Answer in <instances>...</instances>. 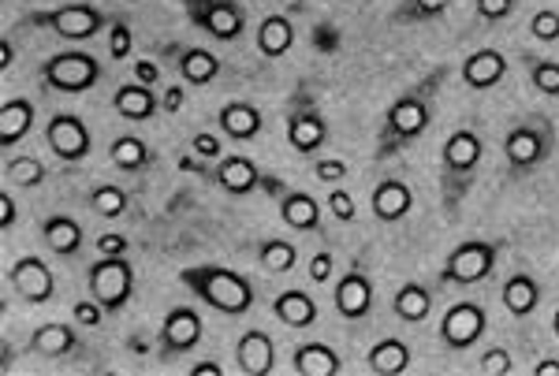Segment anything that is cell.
I'll return each mask as SVG.
<instances>
[{"instance_id": "obj_1", "label": "cell", "mask_w": 559, "mask_h": 376, "mask_svg": "<svg viewBox=\"0 0 559 376\" xmlns=\"http://www.w3.org/2000/svg\"><path fill=\"white\" fill-rule=\"evenodd\" d=\"M448 78H452V68L437 64L388 105L381 131H377V146H373L377 165H381V160H395L400 154H407L414 142L426 138V131L432 128V120H437V101Z\"/></svg>"}, {"instance_id": "obj_2", "label": "cell", "mask_w": 559, "mask_h": 376, "mask_svg": "<svg viewBox=\"0 0 559 376\" xmlns=\"http://www.w3.org/2000/svg\"><path fill=\"white\" fill-rule=\"evenodd\" d=\"M485 160V138L474 128H459L448 134L444 149H440V205L448 217H459L463 202L471 198L477 172Z\"/></svg>"}, {"instance_id": "obj_3", "label": "cell", "mask_w": 559, "mask_h": 376, "mask_svg": "<svg viewBox=\"0 0 559 376\" xmlns=\"http://www.w3.org/2000/svg\"><path fill=\"white\" fill-rule=\"evenodd\" d=\"M556 142H559L556 123L545 112H530L519 123H511L508 134H503V179L508 183H522V179L540 172L552 160Z\"/></svg>"}, {"instance_id": "obj_4", "label": "cell", "mask_w": 559, "mask_h": 376, "mask_svg": "<svg viewBox=\"0 0 559 376\" xmlns=\"http://www.w3.org/2000/svg\"><path fill=\"white\" fill-rule=\"evenodd\" d=\"M179 283H183L198 302H205V306L224 313V317H242V313H250L258 302L254 280L242 272H231V268H224V265H191L179 272Z\"/></svg>"}, {"instance_id": "obj_5", "label": "cell", "mask_w": 559, "mask_h": 376, "mask_svg": "<svg viewBox=\"0 0 559 376\" xmlns=\"http://www.w3.org/2000/svg\"><path fill=\"white\" fill-rule=\"evenodd\" d=\"M503 257L500 239H471V243H459L452 254L444 257L437 272V288H477L496 272Z\"/></svg>"}, {"instance_id": "obj_6", "label": "cell", "mask_w": 559, "mask_h": 376, "mask_svg": "<svg viewBox=\"0 0 559 376\" xmlns=\"http://www.w3.org/2000/svg\"><path fill=\"white\" fill-rule=\"evenodd\" d=\"M20 26H26V31H52L64 41H94L97 34H105L112 26V20L97 4L83 0V4H57L45 8V12H34L20 20Z\"/></svg>"}, {"instance_id": "obj_7", "label": "cell", "mask_w": 559, "mask_h": 376, "mask_svg": "<svg viewBox=\"0 0 559 376\" xmlns=\"http://www.w3.org/2000/svg\"><path fill=\"white\" fill-rule=\"evenodd\" d=\"M287 146L299 157H313L329 146V120L310 83H299V89L287 97Z\"/></svg>"}, {"instance_id": "obj_8", "label": "cell", "mask_w": 559, "mask_h": 376, "mask_svg": "<svg viewBox=\"0 0 559 376\" xmlns=\"http://www.w3.org/2000/svg\"><path fill=\"white\" fill-rule=\"evenodd\" d=\"M38 78L45 89H57V94H86V89H94L105 78V64L94 52L64 49L45 60L38 68Z\"/></svg>"}, {"instance_id": "obj_9", "label": "cell", "mask_w": 559, "mask_h": 376, "mask_svg": "<svg viewBox=\"0 0 559 376\" xmlns=\"http://www.w3.org/2000/svg\"><path fill=\"white\" fill-rule=\"evenodd\" d=\"M90 299L102 302L105 313H120L134 299V265L128 254H102L86 268Z\"/></svg>"}, {"instance_id": "obj_10", "label": "cell", "mask_w": 559, "mask_h": 376, "mask_svg": "<svg viewBox=\"0 0 559 376\" xmlns=\"http://www.w3.org/2000/svg\"><path fill=\"white\" fill-rule=\"evenodd\" d=\"M261 191L273 198L280 220H284L292 231H299V235H324L321 205L313 194L295 191V186H287L284 179L273 175V172H261Z\"/></svg>"}, {"instance_id": "obj_11", "label": "cell", "mask_w": 559, "mask_h": 376, "mask_svg": "<svg viewBox=\"0 0 559 376\" xmlns=\"http://www.w3.org/2000/svg\"><path fill=\"white\" fill-rule=\"evenodd\" d=\"M198 31L213 41H239L247 34V8L239 0H179Z\"/></svg>"}, {"instance_id": "obj_12", "label": "cell", "mask_w": 559, "mask_h": 376, "mask_svg": "<svg viewBox=\"0 0 559 376\" xmlns=\"http://www.w3.org/2000/svg\"><path fill=\"white\" fill-rule=\"evenodd\" d=\"M45 146L52 149V157L64 165H83L94 149V134L83 123V116L75 112H52L45 123Z\"/></svg>"}, {"instance_id": "obj_13", "label": "cell", "mask_w": 559, "mask_h": 376, "mask_svg": "<svg viewBox=\"0 0 559 376\" xmlns=\"http://www.w3.org/2000/svg\"><path fill=\"white\" fill-rule=\"evenodd\" d=\"M373 299H377L373 276H369V268H366V257H358V262L336 280L332 302H336L340 317L350 320V325H358V320H366L369 313H373Z\"/></svg>"}, {"instance_id": "obj_14", "label": "cell", "mask_w": 559, "mask_h": 376, "mask_svg": "<svg viewBox=\"0 0 559 376\" xmlns=\"http://www.w3.org/2000/svg\"><path fill=\"white\" fill-rule=\"evenodd\" d=\"M485 332H489V313H485V306H477V302H455L444 313V320H440V343L455 354L477 347Z\"/></svg>"}, {"instance_id": "obj_15", "label": "cell", "mask_w": 559, "mask_h": 376, "mask_svg": "<svg viewBox=\"0 0 559 376\" xmlns=\"http://www.w3.org/2000/svg\"><path fill=\"white\" fill-rule=\"evenodd\" d=\"M198 343H202V313L194 306H176L157 332V357L173 362V357L191 354Z\"/></svg>"}, {"instance_id": "obj_16", "label": "cell", "mask_w": 559, "mask_h": 376, "mask_svg": "<svg viewBox=\"0 0 559 376\" xmlns=\"http://www.w3.org/2000/svg\"><path fill=\"white\" fill-rule=\"evenodd\" d=\"M8 283H12L15 299H23L26 306H45L57 294V276H52V268L38 254H23L20 262L8 268Z\"/></svg>"}, {"instance_id": "obj_17", "label": "cell", "mask_w": 559, "mask_h": 376, "mask_svg": "<svg viewBox=\"0 0 559 376\" xmlns=\"http://www.w3.org/2000/svg\"><path fill=\"white\" fill-rule=\"evenodd\" d=\"M202 175L210 179V183L221 186L224 194H231V198H247V194H254L261 186V168L250 157H242V154L221 157L210 172H202Z\"/></svg>"}, {"instance_id": "obj_18", "label": "cell", "mask_w": 559, "mask_h": 376, "mask_svg": "<svg viewBox=\"0 0 559 376\" xmlns=\"http://www.w3.org/2000/svg\"><path fill=\"white\" fill-rule=\"evenodd\" d=\"M168 52H173V64L187 86H213L224 71L221 57L202 49V45H173Z\"/></svg>"}, {"instance_id": "obj_19", "label": "cell", "mask_w": 559, "mask_h": 376, "mask_svg": "<svg viewBox=\"0 0 559 376\" xmlns=\"http://www.w3.org/2000/svg\"><path fill=\"white\" fill-rule=\"evenodd\" d=\"M236 362H239L242 376H269L276 369V343L269 339V332L250 328V332H242L236 343Z\"/></svg>"}, {"instance_id": "obj_20", "label": "cell", "mask_w": 559, "mask_h": 376, "mask_svg": "<svg viewBox=\"0 0 559 376\" xmlns=\"http://www.w3.org/2000/svg\"><path fill=\"white\" fill-rule=\"evenodd\" d=\"M369 209H373L377 223H400L414 209V191L403 179H381L369 194Z\"/></svg>"}, {"instance_id": "obj_21", "label": "cell", "mask_w": 559, "mask_h": 376, "mask_svg": "<svg viewBox=\"0 0 559 376\" xmlns=\"http://www.w3.org/2000/svg\"><path fill=\"white\" fill-rule=\"evenodd\" d=\"M112 112L120 116V120H131V123H146L153 116L160 112V94H153V86L146 83H123L116 86L112 94Z\"/></svg>"}, {"instance_id": "obj_22", "label": "cell", "mask_w": 559, "mask_h": 376, "mask_svg": "<svg viewBox=\"0 0 559 376\" xmlns=\"http://www.w3.org/2000/svg\"><path fill=\"white\" fill-rule=\"evenodd\" d=\"M216 123H221V134L231 142H254L261 131H265V116L254 101H228L221 112H216Z\"/></svg>"}, {"instance_id": "obj_23", "label": "cell", "mask_w": 559, "mask_h": 376, "mask_svg": "<svg viewBox=\"0 0 559 376\" xmlns=\"http://www.w3.org/2000/svg\"><path fill=\"white\" fill-rule=\"evenodd\" d=\"M437 280L426 283V280H411V283H403L400 291H395V299H392V310H395V317L403 320V325H421V320H429V313L432 306H437Z\"/></svg>"}, {"instance_id": "obj_24", "label": "cell", "mask_w": 559, "mask_h": 376, "mask_svg": "<svg viewBox=\"0 0 559 376\" xmlns=\"http://www.w3.org/2000/svg\"><path fill=\"white\" fill-rule=\"evenodd\" d=\"M503 78H508V57L500 49H477L463 60V83L477 94L500 86Z\"/></svg>"}, {"instance_id": "obj_25", "label": "cell", "mask_w": 559, "mask_h": 376, "mask_svg": "<svg viewBox=\"0 0 559 376\" xmlns=\"http://www.w3.org/2000/svg\"><path fill=\"white\" fill-rule=\"evenodd\" d=\"M540 299H545V288H540V280H534L530 272H511L508 280H503L500 302H503V310H508L515 320L534 317L537 306H540Z\"/></svg>"}, {"instance_id": "obj_26", "label": "cell", "mask_w": 559, "mask_h": 376, "mask_svg": "<svg viewBox=\"0 0 559 376\" xmlns=\"http://www.w3.org/2000/svg\"><path fill=\"white\" fill-rule=\"evenodd\" d=\"M26 351L38 354V357H75V354H83V336H79L71 325L52 320V325H41L38 332L31 336Z\"/></svg>"}, {"instance_id": "obj_27", "label": "cell", "mask_w": 559, "mask_h": 376, "mask_svg": "<svg viewBox=\"0 0 559 376\" xmlns=\"http://www.w3.org/2000/svg\"><path fill=\"white\" fill-rule=\"evenodd\" d=\"M254 45H258V52H261L265 60L287 57V52L295 49V23H292V15H284V12L265 15V20L258 23Z\"/></svg>"}, {"instance_id": "obj_28", "label": "cell", "mask_w": 559, "mask_h": 376, "mask_svg": "<svg viewBox=\"0 0 559 376\" xmlns=\"http://www.w3.org/2000/svg\"><path fill=\"white\" fill-rule=\"evenodd\" d=\"M34 120H38L34 101H26V97H8V101L0 105V149L20 146L26 134L34 131Z\"/></svg>"}, {"instance_id": "obj_29", "label": "cell", "mask_w": 559, "mask_h": 376, "mask_svg": "<svg viewBox=\"0 0 559 376\" xmlns=\"http://www.w3.org/2000/svg\"><path fill=\"white\" fill-rule=\"evenodd\" d=\"M83 235H86L83 223L71 217V213H52L49 220H41V239L57 257H75L83 250Z\"/></svg>"}, {"instance_id": "obj_30", "label": "cell", "mask_w": 559, "mask_h": 376, "mask_svg": "<svg viewBox=\"0 0 559 376\" xmlns=\"http://www.w3.org/2000/svg\"><path fill=\"white\" fill-rule=\"evenodd\" d=\"M292 369L299 376H340L344 373V357L332 351L329 343H299L292 354Z\"/></svg>"}, {"instance_id": "obj_31", "label": "cell", "mask_w": 559, "mask_h": 376, "mask_svg": "<svg viewBox=\"0 0 559 376\" xmlns=\"http://www.w3.org/2000/svg\"><path fill=\"white\" fill-rule=\"evenodd\" d=\"M273 313L280 325L287 328H313L318 325V302H313L310 291L292 288V291H280L273 302Z\"/></svg>"}, {"instance_id": "obj_32", "label": "cell", "mask_w": 559, "mask_h": 376, "mask_svg": "<svg viewBox=\"0 0 559 376\" xmlns=\"http://www.w3.org/2000/svg\"><path fill=\"white\" fill-rule=\"evenodd\" d=\"M369 373L373 376H403L411 369V362H414V354H411V343L407 339H400V336H388L381 339V343L369 351Z\"/></svg>"}, {"instance_id": "obj_33", "label": "cell", "mask_w": 559, "mask_h": 376, "mask_svg": "<svg viewBox=\"0 0 559 376\" xmlns=\"http://www.w3.org/2000/svg\"><path fill=\"white\" fill-rule=\"evenodd\" d=\"M108 160H112L123 175H139V172H146V168H153V149L139 134H120V138H112V146H108Z\"/></svg>"}, {"instance_id": "obj_34", "label": "cell", "mask_w": 559, "mask_h": 376, "mask_svg": "<svg viewBox=\"0 0 559 376\" xmlns=\"http://www.w3.org/2000/svg\"><path fill=\"white\" fill-rule=\"evenodd\" d=\"M86 205H90V213H97L102 220H120V217H128L131 194L123 191L120 183H94L86 194Z\"/></svg>"}, {"instance_id": "obj_35", "label": "cell", "mask_w": 559, "mask_h": 376, "mask_svg": "<svg viewBox=\"0 0 559 376\" xmlns=\"http://www.w3.org/2000/svg\"><path fill=\"white\" fill-rule=\"evenodd\" d=\"M258 265L265 268L269 276H284L299 265V246L287 243V239H265L258 246Z\"/></svg>"}, {"instance_id": "obj_36", "label": "cell", "mask_w": 559, "mask_h": 376, "mask_svg": "<svg viewBox=\"0 0 559 376\" xmlns=\"http://www.w3.org/2000/svg\"><path fill=\"white\" fill-rule=\"evenodd\" d=\"M455 0H403V4L392 12V23L395 26H426L432 20H440Z\"/></svg>"}, {"instance_id": "obj_37", "label": "cell", "mask_w": 559, "mask_h": 376, "mask_svg": "<svg viewBox=\"0 0 559 376\" xmlns=\"http://www.w3.org/2000/svg\"><path fill=\"white\" fill-rule=\"evenodd\" d=\"M45 165L38 157H31V154H20V157H8V165H4V183H12V186H26V191H34V186H41L45 183Z\"/></svg>"}, {"instance_id": "obj_38", "label": "cell", "mask_w": 559, "mask_h": 376, "mask_svg": "<svg viewBox=\"0 0 559 376\" xmlns=\"http://www.w3.org/2000/svg\"><path fill=\"white\" fill-rule=\"evenodd\" d=\"M526 75H530V86L545 97H556L559 101V60L552 57H530L526 52Z\"/></svg>"}, {"instance_id": "obj_39", "label": "cell", "mask_w": 559, "mask_h": 376, "mask_svg": "<svg viewBox=\"0 0 559 376\" xmlns=\"http://www.w3.org/2000/svg\"><path fill=\"white\" fill-rule=\"evenodd\" d=\"M134 49V34H131V23L123 15H116L112 26H108V57L112 60H128Z\"/></svg>"}, {"instance_id": "obj_40", "label": "cell", "mask_w": 559, "mask_h": 376, "mask_svg": "<svg viewBox=\"0 0 559 376\" xmlns=\"http://www.w3.org/2000/svg\"><path fill=\"white\" fill-rule=\"evenodd\" d=\"M519 8V0H474V15L481 26H496L503 20H511Z\"/></svg>"}, {"instance_id": "obj_41", "label": "cell", "mask_w": 559, "mask_h": 376, "mask_svg": "<svg viewBox=\"0 0 559 376\" xmlns=\"http://www.w3.org/2000/svg\"><path fill=\"white\" fill-rule=\"evenodd\" d=\"M530 34L545 45L559 41V12L556 8H540V12H534V20H530Z\"/></svg>"}, {"instance_id": "obj_42", "label": "cell", "mask_w": 559, "mask_h": 376, "mask_svg": "<svg viewBox=\"0 0 559 376\" xmlns=\"http://www.w3.org/2000/svg\"><path fill=\"white\" fill-rule=\"evenodd\" d=\"M324 209H329L340 223H355V217H358V213H355V198H350L344 186H332L329 198H324Z\"/></svg>"}, {"instance_id": "obj_43", "label": "cell", "mask_w": 559, "mask_h": 376, "mask_svg": "<svg viewBox=\"0 0 559 376\" xmlns=\"http://www.w3.org/2000/svg\"><path fill=\"white\" fill-rule=\"evenodd\" d=\"M515 365H511V354L503 351V347H492V351L481 354V362H477V373L481 376H508Z\"/></svg>"}, {"instance_id": "obj_44", "label": "cell", "mask_w": 559, "mask_h": 376, "mask_svg": "<svg viewBox=\"0 0 559 376\" xmlns=\"http://www.w3.org/2000/svg\"><path fill=\"white\" fill-rule=\"evenodd\" d=\"M313 175H318L321 183L340 186L350 175V165H347V160H340V157H321L318 165H313Z\"/></svg>"}, {"instance_id": "obj_45", "label": "cell", "mask_w": 559, "mask_h": 376, "mask_svg": "<svg viewBox=\"0 0 559 376\" xmlns=\"http://www.w3.org/2000/svg\"><path fill=\"white\" fill-rule=\"evenodd\" d=\"M71 317H75V325H83V328H97L105 320V310H102V302H97V299H90V302H75Z\"/></svg>"}, {"instance_id": "obj_46", "label": "cell", "mask_w": 559, "mask_h": 376, "mask_svg": "<svg viewBox=\"0 0 559 376\" xmlns=\"http://www.w3.org/2000/svg\"><path fill=\"white\" fill-rule=\"evenodd\" d=\"M191 149H194V157H202V160H221V154H224L221 138H216V134H210V131L194 134V138H191Z\"/></svg>"}, {"instance_id": "obj_47", "label": "cell", "mask_w": 559, "mask_h": 376, "mask_svg": "<svg viewBox=\"0 0 559 376\" xmlns=\"http://www.w3.org/2000/svg\"><path fill=\"white\" fill-rule=\"evenodd\" d=\"M332 272H336V257H332V250H321V254L310 262V280L313 283H329Z\"/></svg>"}, {"instance_id": "obj_48", "label": "cell", "mask_w": 559, "mask_h": 376, "mask_svg": "<svg viewBox=\"0 0 559 376\" xmlns=\"http://www.w3.org/2000/svg\"><path fill=\"white\" fill-rule=\"evenodd\" d=\"M97 250H102V254H128L131 243H128V235H112V231H105V235L97 239Z\"/></svg>"}, {"instance_id": "obj_49", "label": "cell", "mask_w": 559, "mask_h": 376, "mask_svg": "<svg viewBox=\"0 0 559 376\" xmlns=\"http://www.w3.org/2000/svg\"><path fill=\"white\" fill-rule=\"evenodd\" d=\"M183 101H187L183 86H168L165 94H160V112H179L183 109Z\"/></svg>"}, {"instance_id": "obj_50", "label": "cell", "mask_w": 559, "mask_h": 376, "mask_svg": "<svg viewBox=\"0 0 559 376\" xmlns=\"http://www.w3.org/2000/svg\"><path fill=\"white\" fill-rule=\"evenodd\" d=\"M134 78H139V83H146V86H157L160 83V68L153 64V60H139V64H134Z\"/></svg>"}, {"instance_id": "obj_51", "label": "cell", "mask_w": 559, "mask_h": 376, "mask_svg": "<svg viewBox=\"0 0 559 376\" xmlns=\"http://www.w3.org/2000/svg\"><path fill=\"white\" fill-rule=\"evenodd\" d=\"M15 228V198L12 194H0V231H12Z\"/></svg>"}, {"instance_id": "obj_52", "label": "cell", "mask_w": 559, "mask_h": 376, "mask_svg": "<svg viewBox=\"0 0 559 376\" xmlns=\"http://www.w3.org/2000/svg\"><path fill=\"white\" fill-rule=\"evenodd\" d=\"M224 369L216 362H198V365H191V376H221Z\"/></svg>"}, {"instance_id": "obj_53", "label": "cell", "mask_w": 559, "mask_h": 376, "mask_svg": "<svg viewBox=\"0 0 559 376\" xmlns=\"http://www.w3.org/2000/svg\"><path fill=\"white\" fill-rule=\"evenodd\" d=\"M12 64H15V49H12V41L4 38V41H0V68L8 71V68H12Z\"/></svg>"}, {"instance_id": "obj_54", "label": "cell", "mask_w": 559, "mask_h": 376, "mask_svg": "<svg viewBox=\"0 0 559 376\" xmlns=\"http://www.w3.org/2000/svg\"><path fill=\"white\" fill-rule=\"evenodd\" d=\"M534 373L537 376H559V362H556V357H545V362H540Z\"/></svg>"}, {"instance_id": "obj_55", "label": "cell", "mask_w": 559, "mask_h": 376, "mask_svg": "<svg viewBox=\"0 0 559 376\" xmlns=\"http://www.w3.org/2000/svg\"><path fill=\"white\" fill-rule=\"evenodd\" d=\"M552 328H556V336H559V310H556V317H552Z\"/></svg>"}]
</instances>
